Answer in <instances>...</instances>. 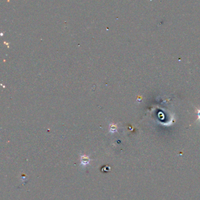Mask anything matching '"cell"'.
<instances>
[{
	"label": "cell",
	"instance_id": "cell-1",
	"mask_svg": "<svg viewBox=\"0 0 200 200\" xmlns=\"http://www.w3.org/2000/svg\"><path fill=\"white\" fill-rule=\"evenodd\" d=\"M90 159L89 157L86 156H82L81 157V164L83 165V166H86L89 163Z\"/></svg>",
	"mask_w": 200,
	"mask_h": 200
},
{
	"label": "cell",
	"instance_id": "cell-2",
	"mask_svg": "<svg viewBox=\"0 0 200 200\" xmlns=\"http://www.w3.org/2000/svg\"><path fill=\"white\" fill-rule=\"evenodd\" d=\"M197 109V115H198V120L200 121V109Z\"/></svg>",
	"mask_w": 200,
	"mask_h": 200
}]
</instances>
